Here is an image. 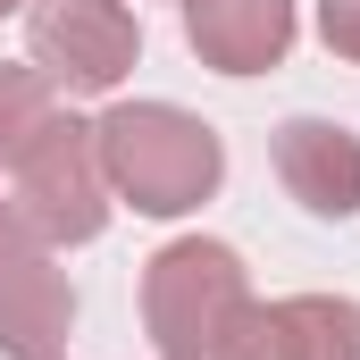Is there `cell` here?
Here are the masks:
<instances>
[{
	"label": "cell",
	"mask_w": 360,
	"mask_h": 360,
	"mask_svg": "<svg viewBox=\"0 0 360 360\" xmlns=\"http://www.w3.org/2000/svg\"><path fill=\"white\" fill-rule=\"evenodd\" d=\"M25 51L59 92H117L143 59V17L126 0H25Z\"/></svg>",
	"instance_id": "277c9868"
},
{
	"label": "cell",
	"mask_w": 360,
	"mask_h": 360,
	"mask_svg": "<svg viewBox=\"0 0 360 360\" xmlns=\"http://www.w3.org/2000/svg\"><path fill=\"white\" fill-rule=\"evenodd\" d=\"M210 360H285V344H276V302H243Z\"/></svg>",
	"instance_id": "30bf717a"
},
{
	"label": "cell",
	"mask_w": 360,
	"mask_h": 360,
	"mask_svg": "<svg viewBox=\"0 0 360 360\" xmlns=\"http://www.w3.org/2000/svg\"><path fill=\"white\" fill-rule=\"evenodd\" d=\"M319 42L360 68V0H319Z\"/></svg>",
	"instance_id": "8fae6325"
},
{
	"label": "cell",
	"mask_w": 360,
	"mask_h": 360,
	"mask_svg": "<svg viewBox=\"0 0 360 360\" xmlns=\"http://www.w3.org/2000/svg\"><path fill=\"white\" fill-rule=\"evenodd\" d=\"M293 34H302L293 0H184V42L218 76H269V68H285Z\"/></svg>",
	"instance_id": "8992f818"
},
{
	"label": "cell",
	"mask_w": 360,
	"mask_h": 360,
	"mask_svg": "<svg viewBox=\"0 0 360 360\" xmlns=\"http://www.w3.org/2000/svg\"><path fill=\"white\" fill-rule=\"evenodd\" d=\"M276 344H285V360H360V302L352 293H285Z\"/></svg>",
	"instance_id": "ba28073f"
},
{
	"label": "cell",
	"mask_w": 360,
	"mask_h": 360,
	"mask_svg": "<svg viewBox=\"0 0 360 360\" xmlns=\"http://www.w3.org/2000/svg\"><path fill=\"white\" fill-rule=\"evenodd\" d=\"M243 302H252V269L218 235H176L143 260V335L160 360H210Z\"/></svg>",
	"instance_id": "7a4b0ae2"
},
{
	"label": "cell",
	"mask_w": 360,
	"mask_h": 360,
	"mask_svg": "<svg viewBox=\"0 0 360 360\" xmlns=\"http://www.w3.org/2000/svg\"><path fill=\"white\" fill-rule=\"evenodd\" d=\"M59 109H68V92L51 84L34 59H25V68H17V59H0V168H8V160H17V151H25Z\"/></svg>",
	"instance_id": "9c48e42d"
},
{
	"label": "cell",
	"mask_w": 360,
	"mask_h": 360,
	"mask_svg": "<svg viewBox=\"0 0 360 360\" xmlns=\"http://www.w3.org/2000/svg\"><path fill=\"white\" fill-rule=\"evenodd\" d=\"M76 335V285L59 252L0 201V360H68Z\"/></svg>",
	"instance_id": "5b68a950"
},
{
	"label": "cell",
	"mask_w": 360,
	"mask_h": 360,
	"mask_svg": "<svg viewBox=\"0 0 360 360\" xmlns=\"http://www.w3.org/2000/svg\"><path fill=\"white\" fill-rule=\"evenodd\" d=\"M8 8H25V0H0V17H8Z\"/></svg>",
	"instance_id": "7c38bea8"
},
{
	"label": "cell",
	"mask_w": 360,
	"mask_h": 360,
	"mask_svg": "<svg viewBox=\"0 0 360 360\" xmlns=\"http://www.w3.org/2000/svg\"><path fill=\"white\" fill-rule=\"evenodd\" d=\"M101 143V176L134 218H184L226 184V143L210 117H193L176 101H109L92 117Z\"/></svg>",
	"instance_id": "6da1fadb"
},
{
	"label": "cell",
	"mask_w": 360,
	"mask_h": 360,
	"mask_svg": "<svg viewBox=\"0 0 360 360\" xmlns=\"http://www.w3.org/2000/svg\"><path fill=\"white\" fill-rule=\"evenodd\" d=\"M276 184L310 210V218H360V134L335 117H285L269 143Z\"/></svg>",
	"instance_id": "52a82bcc"
},
{
	"label": "cell",
	"mask_w": 360,
	"mask_h": 360,
	"mask_svg": "<svg viewBox=\"0 0 360 360\" xmlns=\"http://www.w3.org/2000/svg\"><path fill=\"white\" fill-rule=\"evenodd\" d=\"M8 210L51 243V252H76V243H92L101 226H109V176H101V143H92V117H76V109H59L8 168Z\"/></svg>",
	"instance_id": "3957f363"
}]
</instances>
